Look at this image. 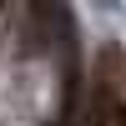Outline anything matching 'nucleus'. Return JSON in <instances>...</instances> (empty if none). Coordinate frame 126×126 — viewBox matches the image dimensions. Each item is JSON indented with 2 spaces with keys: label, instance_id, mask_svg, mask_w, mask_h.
Segmentation results:
<instances>
[{
  "label": "nucleus",
  "instance_id": "obj_4",
  "mask_svg": "<svg viewBox=\"0 0 126 126\" xmlns=\"http://www.w3.org/2000/svg\"><path fill=\"white\" fill-rule=\"evenodd\" d=\"M0 10H5V0H0Z\"/></svg>",
  "mask_w": 126,
  "mask_h": 126
},
{
  "label": "nucleus",
  "instance_id": "obj_3",
  "mask_svg": "<svg viewBox=\"0 0 126 126\" xmlns=\"http://www.w3.org/2000/svg\"><path fill=\"white\" fill-rule=\"evenodd\" d=\"M116 126H126V111H121V121H116Z\"/></svg>",
  "mask_w": 126,
  "mask_h": 126
},
{
  "label": "nucleus",
  "instance_id": "obj_2",
  "mask_svg": "<svg viewBox=\"0 0 126 126\" xmlns=\"http://www.w3.org/2000/svg\"><path fill=\"white\" fill-rule=\"evenodd\" d=\"M66 0H25V30H20V50L25 56H46L56 50L61 30H66Z\"/></svg>",
  "mask_w": 126,
  "mask_h": 126
},
{
  "label": "nucleus",
  "instance_id": "obj_1",
  "mask_svg": "<svg viewBox=\"0 0 126 126\" xmlns=\"http://www.w3.org/2000/svg\"><path fill=\"white\" fill-rule=\"evenodd\" d=\"M111 66H116V50H101V76H96V86H91V96L81 101V111H76V121L71 126H116L121 121V81L111 76Z\"/></svg>",
  "mask_w": 126,
  "mask_h": 126
}]
</instances>
